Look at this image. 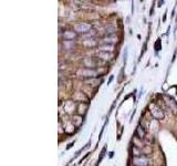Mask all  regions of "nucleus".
<instances>
[{"instance_id": "obj_1", "label": "nucleus", "mask_w": 177, "mask_h": 166, "mask_svg": "<svg viewBox=\"0 0 177 166\" xmlns=\"http://www.w3.org/2000/svg\"><path fill=\"white\" fill-rule=\"evenodd\" d=\"M77 74L80 77H84V79H92V77H96L100 74V72L97 69H88V68H84L77 72Z\"/></svg>"}, {"instance_id": "obj_2", "label": "nucleus", "mask_w": 177, "mask_h": 166, "mask_svg": "<svg viewBox=\"0 0 177 166\" xmlns=\"http://www.w3.org/2000/svg\"><path fill=\"white\" fill-rule=\"evenodd\" d=\"M149 110H151V114L153 115V117L156 120H163L165 117V113L164 111L162 110V108H159L158 105L152 104L149 106Z\"/></svg>"}, {"instance_id": "obj_3", "label": "nucleus", "mask_w": 177, "mask_h": 166, "mask_svg": "<svg viewBox=\"0 0 177 166\" xmlns=\"http://www.w3.org/2000/svg\"><path fill=\"white\" fill-rule=\"evenodd\" d=\"M132 162L135 166H148L149 165V160L146 157V156H143V155L133 156Z\"/></svg>"}, {"instance_id": "obj_4", "label": "nucleus", "mask_w": 177, "mask_h": 166, "mask_svg": "<svg viewBox=\"0 0 177 166\" xmlns=\"http://www.w3.org/2000/svg\"><path fill=\"white\" fill-rule=\"evenodd\" d=\"M74 31L77 33H88L91 31V25L88 23H77L74 26Z\"/></svg>"}, {"instance_id": "obj_5", "label": "nucleus", "mask_w": 177, "mask_h": 166, "mask_svg": "<svg viewBox=\"0 0 177 166\" xmlns=\"http://www.w3.org/2000/svg\"><path fill=\"white\" fill-rule=\"evenodd\" d=\"M77 37V33L74 30H65L62 33V38L66 41H72Z\"/></svg>"}, {"instance_id": "obj_6", "label": "nucleus", "mask_w": 177, "mask_h": 166, "mask_svg": "<svg viewBox=\"0 0 177 166\" xmlns=\"http://www.w3.org/2000/svg\"><path fill=\"white\" fill-rule=\"evenodd\" d=\"M135 136L140 138V140L145 138V136H146V131H145V128H144L142 125H137V127H136L135 130Z\"/></svg>"}, {"instance_id": "obj_7", "label": "nucleus", "mask_w": 177, "mask_h": 166, "mask_svg": "<svg viewBox=\"0 0 177 166\" xmlns=\"http://www.w3.org/2000/svg\"><path fill=\"white\" fill-rule=\"evenodd\" d=\"M97 58H100L101 60H103L104 62L106 61H111L112 58H113V54L110 52H102V51H100L99 54H97Z\"/></svg>"}, {"instance_id": "obj_8", "label": "nucleus", "mask_w": 177, "mask_h": 166, "mask_svg": "<svg viewBox=\"0 0 177 166\" xmlns=\"http://www.w3.org/2000/svg\"><path fill=\"white\" fill-rule=\"evenodd\" d=\"M104 42L106 44H112V45H114V44L117 42V38H116L114 34H108V36H106L104 38Z\"/></svg>"}, {"instance_id": "obj_9", "label": "nucleus", "mask_w": 177, "mask_h": 166, "mask_svg": "<svg viewBox=\"0 0 177 166\" xmlns=\"http://www.w3.org/2000/svg\"><path fill=\"white\" fill-rule=\"evenodd\" d=\"M100 51H102V52H112L114 50V45L112 44H102V45H100L99 47Z\"/></svg>"}, {"instance_id": "obj_10", "label": "nucleus", "mask_w": 177, "mask_h": 166, "mask_svg": "<svg viewBox=\"0 0 177 166\" xmlns=\"http://www.w3.org/2000/svg\"><path fill=\"white\" fill-rule=\"evenodd\" d=\"M83 122V116L82 115H73V117H72V123L75 125V126H80L81 124H82Z\"/></svg>"}, {"instance_id": "obj_11", "label": "nucleus", "mask_w": 177, "mask_h": 166, "mask_svg": "<svg viewBox=\"0 0 177 166\" xmlns=\"http://www.w3.org/2000/svg\"><path fill=\"white\" fill-rule=\"evenodd\" d=\"M160 48H162V44H160V39H157V41L155 42V50H156V51H158V50H160Z\"/></svg>"}, {"instance_id": "obj_12", "label": "nucleus", "mask_w": 177, "mask_h": 166, "mask_svg": "<svg viewBox=\"0 0 177 166\" xmlns=\"http://www.w3.org/2000/svg\"><path fill=\"white\" fill-rule=\"evenodd\" d=\"M105 151H106V147H104V148L102 149V152H101V155H100V160H99V162H101V160H102V158H103V156H104Z\"/></svg>"}, {"instance_id": "obj_13", "label": "nucleus", "mask_w": 177, "mask_h": 166, "mask_svg": "<svg viewBox=\"0 0 177 166\" xmlns=\"http://www.w3.org/2000/svg\"><path fill=\"white\" fill-rule=\"evenodd\" d=\"M126 57H127V50H125V55H124V62H126Z\"/></svg>"}, {"instance_id": "obj_14", "label": "nucleus", "mask_w": 177, "mask_h": 166, "mask_svg": "<svg viewBox=\"0 0 177 166\" xmlns=\"http://www.w3.org/2000/svg\"><path fill=\"white\" fill-rule=\"evenodd\" d=\"M163 2H164V1H158V7H160V6H162V5H163Z\"/></svg>"}]
</instances>
